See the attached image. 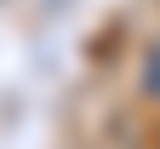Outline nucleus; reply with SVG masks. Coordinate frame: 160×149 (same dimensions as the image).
<instances>
[{
	"mask_svg": "<svg viewBox=\"0 0 160 149\" xmlns=\"http://www.w3.org/2000/svg\"><path fill=\"white\" fill-rule=\"evenodd\" d=\"M143 92L160 103V40H154V52H149V63H143Z\"/></svg>",
	"mask_w": 160,
	"mask_h": 149,
	"instance_id": "nucleus-1",
	"label": "nucleus"
}]
</instances>
